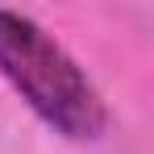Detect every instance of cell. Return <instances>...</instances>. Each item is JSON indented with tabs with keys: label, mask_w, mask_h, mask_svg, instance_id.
Masks as SVG:
<instances>
[{
	"label": "cell",
	"mask_w": 154,
	"mask_h": 154,
	"mask_svg": "<svg viewBox=\"0 0 154 154\" xmlns=\"http://www.w3.org/2000/svg\"><path fill=\"white\" fill-rule=\"evenodd\" d=\"M0 75L63 137L96 142L108 125L96 83L38 21L0 8Z\"/></svg>",
	"instance_id": "obj_1"
}]
</instances>
